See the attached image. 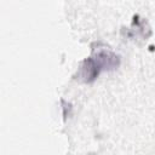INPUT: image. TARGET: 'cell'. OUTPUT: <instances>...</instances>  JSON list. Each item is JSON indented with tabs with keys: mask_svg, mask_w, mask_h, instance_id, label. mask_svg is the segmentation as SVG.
Returning <instances> with one entry per match:
<instances>
[{
	"mask_svg": "<svg viewBox=\"0 0 155 155\" xmlns=\"http://www.w3.org/2000/svg\"><path fill=\"white\" fill-rule=\"evenodd\" d=\"M101 71L102 70L96 59L93 57H88L81 63V67L78 71V76L84 82H92L99 75Z\"/></svg>",
	"mask_w": 155,
	"mask_h": 155,
	"instance_id": "cell-1",
	"label": "cell"
},
{
	"mask_svg": "<svg viewBox=\"0 0 155 155\" xmlns=\"http://www.w3.org/2000/svg\"><path fill=\"white\" fill-rule=\"evenodd\" d=\"M93 58L98 63L101 70H113V69L117 68L120 64L119 56H116L115 53H113L111 51H108V50L98 51L93 56Z\"/></svg>",
	"mask_w": 155,
	"mask_h": 155,
	"instance_id": "cell-2",
	"label": "cell"
}]
</instances>
